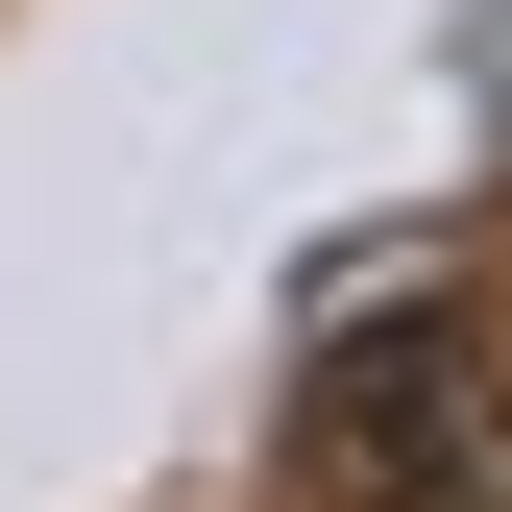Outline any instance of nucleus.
<instances>
[{
    "instance_id": "obj_1",
    "label": "nucleus",
    "mask_w": 512,
    "mask_h": 512,
    "mask_svg": "<svg viewBox=\"0 0 512 512\" xmlns=\"http://www.w3.org/2000/svg\"><path fill=\"white\" fill-rule=\"evenodd\" d=\"M317 512H512V342L488 317H342L293 391Z\"/></svg>"
}]
</instances>
